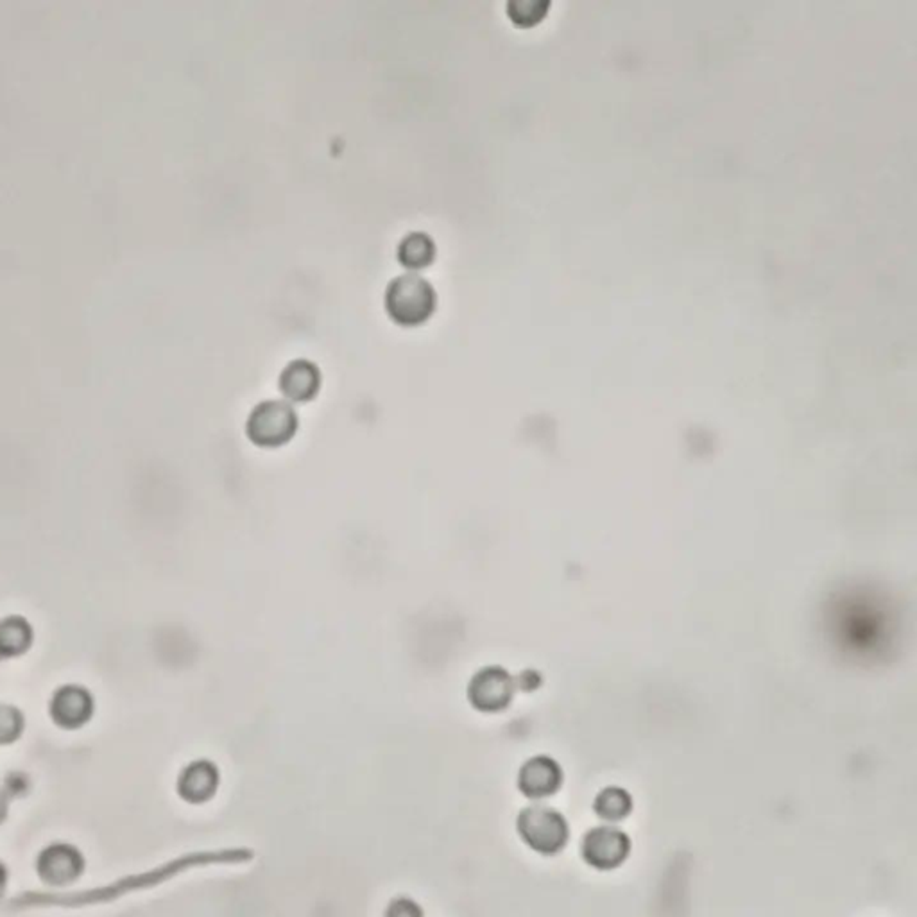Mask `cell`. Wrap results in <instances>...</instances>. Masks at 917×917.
<instances>
[{"mask_svg": "<svg viewBox=\"0 0 917 917\" xmlns=\"http://www.w3.org/2000/svg\"><path fill=\"white\" fill-rule=\"evenodd\" d=\"M387 314L400 325H420L438 305L434 285L416 271L391 278L384 294Z\"/></svg>", "mask_w": 917, "mask_h": 917, "instance_id": "1", "label": "cell"}, {"mask_svg": "<svg viewBox=\"0 0 917 917\" xmlns=\"http://www.w3.org/2000/svg\"><path fill=\"white\" fill-rule=\"evenodd\" d=\"M516 830L520 839L541 855H556L568 840V824L563 815L545 805H531L522 810Z\"/></svg>", "mask_w": 917, "mask_h": 917, "instance_id": "2", "label": "cell"}, {"mask_svg": "<svg viewBox=\"0 0 917 917\" xmlns=\"http://www.w3.org/2000/svg\"><path fill=\"white\" fill-rule=\"evenodd\" d=\"M298 427V414L285 400H264L258 403L248 418V436L262 446L283 445L294 436Z\"/></svg>", "mask_w": 917, "mask_h": 917, "instance_id": "3", "label": "cell"}, {"mask_svg": "<svg viewBox=\"0 0 917 917\" xmlns=\"http://www.w3.org/2000/svg\"><path fill=\"white\" fill-rule=\"evenodd\" d=\"M583 857L595 869H615L629 857L631 840L615 826H599L584 835Z\"/></svg>", "mask_w": 917, "mask_h": 917, "instance_id": "4", "label": "cell"}, {"mask_svg": "<svg viewBox=\"0 0 917 917\" xmlns=\"http://www.w3.org/2000/svg\"><path fill=\"white\" fill-rule=\"evenodd\" d=\"M468 695L480 712H500L513 697V681L506 670L488 667L473 678Z\"/></svg>", "mask_w": 917, "mask_h": 917, "instance_id": "5", "label": "cell"}, {"mask_svg": "<svg viewBox=\"0 0 917 917\" xmlns=\"http://www.w3.org/2000/svg\"><path fill=\"white\" fill-rule=\"evenodd\" d=\"M563 781V772L558 763L549 756H534L523 763L518 772V789L525 798L532 801L547 799L558 792Z\"/></svg>", "mask_w": 917, "mask_h": 917, "instance_id": "6", "label": "cell"}, {"mask_svg": "<svg viewBox=\"0 0 917 917\" xmlns=\"http://www.w3.org/2000/svg\"><path fill=\"white\" fill-rule=\"evenodd\" d=\"M278 386L283 395L292 402H307L314 398L321 386V369L316 362L305 357L292 359L285 364V368L278 378Z\"/></svg>", "mask_w": 917, "mask_h": 917, "instance_id": "7", "label": "cell"}, {"mask_svg": "<svg viewBox=\"0 0 917 917\" xmlns=\"http://www.w3.org/2000/svg\"><path fill=\"white\" fill-rule=\"evenodd\" d=\"M219 787V771L214 763L198 762L192 763L181 783V792L183 796L192 801V803H205L212 799Z\"/></svg>", "mask_w": 917, "mask_h": 917, "instance_id": "8", "label": "cell"}, {"mask_svg": "<svg viewBox=\"0 0 917 917\" xmlns=\"http://www.w3.org/2000/svg\"><path fill=\"white\" fill-rule=\"evenodd\" d=\"M396 255L403 266L409 267L412 271L421 269L429 266L436 257V242L429 233L414 230L403 235L402 240L398 242Z\"/></svg>", "mask_w": 917, "mask_h": 917, "instance_id": "9", "label": "cell"}, {"mask_svg": "<svg viewBox=\"0 0 917 917\" xmlns=\"http://www.w3.org/2000/svg\"><path fill=\"white\" fill-rule=\"evenodd\" d=\"M633 810V799L627 794L626 790L620 787H608L602 790L597 799H595V812L600 819L615 823L626 819L627 815Z\"/></svg>", "mask_w": 917, "mask_h": 917, "instance_id": "10", "label": "cell"}, {"mask_svg": "<svg viewBox=\"0 0 917 917\" xmlns=\"http://www.w3.org/2000/svg\"><path fill=\"white\" fill-rule=\"evenodd\" d=\"M547 2L541 0H511L507 2V13L513 18V22L520 26H531L538 22L545 11H547Z\"/></svg>", "mask_w": 917, "mask_h": 917, "instance_id": "11", "label": "cell"}, {"mask_svg": "<svg viewBox=\"0 0 917 917\" xmlns=\"http://www.w3.org/2000/svg\"><path fill=\"white\" fill-rule=\"evenodd\" d=\"M384 917H425V912L416 901L400 896L389 901L384 910Z\"/></svg>", "mask_w": 917, "mask_h": 917, "instance_id": "12", "label": "cell"}]
</instances>
